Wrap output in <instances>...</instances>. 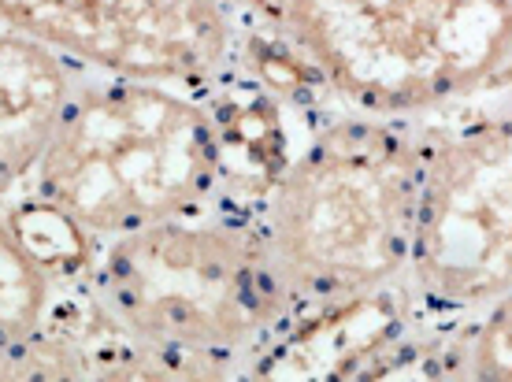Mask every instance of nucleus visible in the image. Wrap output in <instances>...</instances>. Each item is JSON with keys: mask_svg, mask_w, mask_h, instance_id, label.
<instances>
[{"mask_svg": "<svg viewBox=\"0 0 512 382\" xmlns=\"http://www.w3.org/2000/svg\"><path fill=\"white\" fill-rule=\"evenodd\" d=\"M420 197L416 119L327 108L271 179L256 223L297 316L405 282Z\"/></svg>", "mask_w": 512, "mask_h": 382, "instance_id": "nucleus-1", "label": "nucleus"}, {"mask_svg": "<svg viewBox=\"0 0 512 382\" xmlns=\"http://www.w3.org/2000/svg\"><path fill=\"white\" fill-rule=\"evenodd\" d=\"M23 190L86 245L227 204L212 101L205 90L86 75Z\"/></svg>", "mask_w": 512, "mask_h": 382, "instance_id": "nucleus-2", "label": "nucleus"}, {"mask_svg": "<svg viewBox=\"0 0 512 382\" xmlns=\"http://www.w3.org/2000/svg\"><path fill=\"white\" fill-rule=\"evenodd\" d=\"M82 282L119 338L234 368L297 319L256 212L231 204L90 245Z\"/></svg>", "mask_w": 512, "mask_h": 382, "instance_id": "nucleus-3", "label": "nucleus"}, {"mask_svg": "<svg viewBox=\"0 0 512 382\" xmlns=\"http://www.w3.org/2000/svg\"><path fill=\"white\" fill-rule=\"evenodd\" d=\"M279 34L334 108L427 119L494 90L512 64V0H282Z\"/></svg>", "mask_w": 512, "mask_h": 382, "instance_id": "nucleus-4", "label": "nucleus"}, {"mask_svg": "<svg viewBox=\"0 0 512 382\" xmlns=\"http://www.w3.org/2000/svg\"><path fill=\"white\" fill-rule=\"evenodd\" d=\"M416 127L420 197L401 290L416 323L457 334L512 293V90Z\"/></svg>", "mask_w": 512, "mask_h": 382, "instance_id": "nucleus-5", "label": "nucleus"}, {"mask_svg": "<svg viewBox=\"0 0 512 382\" xmlns=\"http://www.w3.org/2000/svg\"><path fill=\"white\" fill-rule=\"evenodd\" d=\"M0 26L86 75L179 90H212L242 60V26L223 0H0Z\"/></svg>", "mask_w": 512, "mask_h": 382, "instance_id": "nucleus-6", "label": "nucleus"}, {"mask_svg": "<svg viewBox=\"0 0 512 382\" xmlns=\"http://www.w3.org/2000/svg\"><path fill=\"white\" fill-rule=\"evenodd\" d=\"M82 78L49 45L0 26V201L34 175Z\"/></svg>", "mask_w": 512, "mask_h": 382, "instance_id": "nucleus-7", "label": "nucleus"}, {"mask_svg": "<svg viewBox=\"0 0 512 382\" xmlns=\"http://www.w3.org/2000/svg\"><path fill=\"white\" fill-rule=\"evenodd\" d=\"M64 275L23 238L12 212L0 208V353L38 334L60 308Z\"/></svg>", "mask_w": 512, "mask_h": 382, "instance_id": "nucleus-8", "label": "nucleus"}, {"mask_svg": "<svg viewBox=\"0 0 512 382\" xmlns=\"http://www.w3.org/2000/svg\"><path fill=\"white\" fill-rule=\"evenodd\" d=\"M86 382H245V368L116 338V345L97 349Z\"/></svg>", "mask_w": 512, "mask_h": 382, "instance_id": "nucleus-9", "label": "nucleus"}, {"mask_svg": "<svg viewBox=\"0 0 512 382\" xmlns=\"http://www.w3.org/2000/svg\"><path fill=\"white\" fill-rule=\"evenodd\" d=\"M97 360V345L56 316L26 342L0 353V382H86Z\"/></svg>", "mask_w": 512, "mask_h": 382, "instance_id": "nucleus-10", "label": "nucleus"}, {"mask_svg": "<svg viewBox=\"0 0 512 382\" xmlns=\"http://www.w3.org/2000/svg\"><path fill=\"white\" fill-rule=\"evenodd\" d=\"M457 382H512V293L461 331Z\"/></svg>", "mask_w": 512, "mask_h": 382, "instance_id": "nucleus-11", "label": "nucleus"}, {"mask_svg": "<svg viewBox=\"0 0 512 382\" xmlns=\"http://www.w3.org/2000/svg\"><path fill=\"white\" fill-rule=\"evenodd\" d=\"M223 4L238 19V26H253V30H271L282 12V0H223Z\"/></svg>", "mask_w": 512, "mask_h": 382, "instance_id": "nucleus-12", "label": "nucleus"}, {"mask_svg": "<svg viewBox=\"0 0 512 382\" xmlns=\"http://www.w3.org/2000/svg\"><path fill=\"white\" fill-rule=\"evenodd\" d=\"M498 86H509V90H512V64H509V71H505V75H501V82H498Z\"/></svg>", "mask_w": 512, "mask_h": 382, "instance_id": "nucleus-13", "label": "nucleus"}]
</instances>
